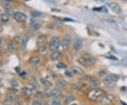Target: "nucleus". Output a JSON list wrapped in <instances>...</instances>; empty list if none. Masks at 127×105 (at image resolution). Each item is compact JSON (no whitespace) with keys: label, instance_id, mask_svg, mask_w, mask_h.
<instances>
[{"label":"nucleus","instance_id":"nucleus-46","mask_svg":"<svg viewBox=\"0 0 127 105\" xmlns=\"http://www.w3.org/2000/svg\"><path fill=\"white\" fill-rule=\"evenodd\" d=\"M95 1H99V0H95ZM102 1V0H101Z\"/></svg>","mask_w":127,"mask_h":105},{"label":"nucleus","instance_id":"nucleus-17","mask_svg":"<svg viewBox=\"0 0 127 105\" xmlns=\"http://www.w3.org/2000/svg\"><path fill=\"white\" fill-rule=\"evenodd\" d=\"M82 45H83V42H82V40H80V39H77V40H76L75 42H74L73 47H74V49L78 50V49H80L82 47Z\"/></svg>","mask_w":127,"mask_h":105},{"label":"nucleus","instance_id":"nucleus-38","mask_svg":"<svg viewBox=\"0 0 127 105\" xmlns=\"http://www.w3.org/2000/svg\"><path fill=\"white\" fill-rule=\"evenodd\" d=\"M107 58H109L110 59H112V60H117V59H116V57H114L113 56H107Z\"/></svg>","mask_w":127,"mask_h":105},{"label":"nucleus","instance_id":"nucleus-44","mask_svg":"<svg viewBox=\"0 0 127 105\" xmlns=\"http://www.w3.org/2000/svg\"><path fill=\"white\" fill-rule=\"evenodd\" d=\"M5 1H13V0H5Z\"/></svg>","mask_w":127,"mask_h":105},{"label":"nucleus","instance_id":"nucleus-11","mask_svg":"<svg viewBox=\"0 0 127 105\" xmlns=\"http://www.w3.org/2000/svg\"><path fill=\"white\" fill-rule=\"evenodd\" d=\"M109 7L111 9L114 13H119L121 12V8L119 5L116 2H111L109 4Z\"/></svg>","mask_w":127,"mask_h":105},{"label":"nucleus","instance_id":"nucleus-3","mask_svg":"<svg viewBox=\"0 0 127 105\" xmlns=\"http://www.w3.org/2000/svg\"><path fill=\"white\" fill-rule=\"evenodd\" d=\"M59 44H60L59 38L58 37H53L51 39L50 43H49L50 51L54 52V51L57 50L58 48L59 47Z\"/></svg>","mask_w":127,"mask_h":105},{"label":"nucleus","instance_id":"nucleus-5","mask_svg":"<svg viewBox=\"0 0 127 105\" xmlns=\"http://www.w3.org/2000/svg\"><path fill=\"white\" fill-rule=\"evenodd\" d=\"M13 18L17 23H24L27 20V16L22 12H15L13 15Z\"/></svg>","mask_w":127,"mask_h":105},{"label":"nucleus","instance_id":"nucleus-47","mask_svg":"<svg viewBox=\"0 0 127 105\" xmlns=\"http://www.w3.org/2000/svg\"><path fill=\"white\" fill-rule=\"evenodd\" d=\"M124 1H127V0H124Z\"/></svg>","mask_w":127,"mask_h":105},{"label":"nucleus","instance_id":"nucleus-32","mask_svg":"<svg viewBox=\"0 0 127 105\" xmlns=\"http://www.w3.org/2000/svg\"><path fill=\"white\" fill-rule=\"evenodd\" d=\"M39 52L41 54H45V53H46V49H45V47H39Z\"/></svg>","mask_w":127,"mask_h":105},{"label":"nucleus","instance_id":"nucleus-22","mask_svg":"<svg viewBox=\"0 0 127 105\" xmlns=\"http://www.w3.org/2000/svg\"><path fill=\"white\" fill-rule=\"evenodd\" d=\"M40 81L41 84H42L43 86L46 87H50L52 86V83L50 82L49 80L44 79V78H40Z\"/></svg>","mask_w":127,"mask_h":105},{"label":"nucleus","instance_id":"nucleus-33","mask_svg":"<svg viewBox=\"0 0 127 105\" xmlns=\"http://www.w3.org/2000/svg\"><path fill=\"white\" fill-rule=\"evenodd\" d=\"M19 40H20V37H19V36H16L13 38V42H14L15 44H17L18 42H19Z\"/></svg>","mask_w":127,"mask_h":105},{"label":"nucleus","instance_id":"nucleus-40","mask_svg":"<svg viewBox=\"0 0 127 105\" xmlns=\"http://www.w3.org/2000/svg\"><path fill=\"white\" fill-rule=\"evenodd\" d=\"M3 65H4V62H3V60H2L1 59H0V67L3 66Z\"/></svg>","mask_w":127,"mask_h":105},{"label":"nucleus","instance_id":"nucleus-10","mask_svg":"<svg viewBox=\"0 0 127 105\" xmlns=\"http://www.w3.org/2000/svg\"><path fill=\"white\" fill-rule=\"evenodd\" d=\"M47 42V36L45 35H41L37 38V45L38 47H44Z\"/></svg>","mask_w":127,"mask_h":105},{"label":"nucleus","instance_id":"nucleus-4","mask_svg":"<svg viewBox=\"0 0 127 105\" xmlns=\"http://www.w3.org/2000/svg\"><path fill=\"white\" fill-rule=\"evenodd\" d=\"M119 79V76L116 74H109L108 75H107L105 79L103 80V83L107 85L112 84L113 83H115Z\"/></svg>","mask_w":127,"mask_h":105},{"label":"nucleus","instance_id":"nucleus-27","mask_svg":"<svg viewBox=\"0 0 127 105\" xmlns=\"http://www.w3.org/2000/svg\"><path fill=\"white\" fill-rule=\"evenodd\" d=\"M6 98H8L9 99H10L12 102H13V101H15V100L16 99L17 96H16V95L14 93H9V95H7V97H6Z\"/></svg>","mask_w":127,"mask_h":105},{"label":"nucleus","instance_id":"nucleus-8","mask_svg":"<svg viewBox=\"0 0 127 105\" xmlns=\"http://www.w3.org/2000/svg\"><path fill=\"white\" fill-rule=\"evenodd\" d=\"M114 100V97L112 95H104V97L101 99V105H111Z\"/></svg>","mask_w":127,"mask_h":105},{"label":"nucleus","instance_id":"nucleus-13","mask_svg":"<svg viewBox=\"0 0 127 105\" xmlns=\"http://www.w3.org/2000/svg\"><path fill=\"white\" fill-rule=\"evenodd\" d=\"M62 94V90L59 88H54L52 90L50 91V93H49V97H53V98H56L58 97L59 95Z\"/></svg>","mask_w":127,"mask_h":105},{"label":"nucleus","instance_id":"nucleus-42","mask_svg":"<svg viewBox=\"0 0 127 105\" xmlns=\"http://www.w3.org/2000/svg\"><path fill=\"white\" fill-rule=\"evenodd\" d=\"M3 31V28H2V26H1V25H0V32Z\"/></svg>","mask_w":127,"mask_h":105},{"label":"nucleus","instance_id":"nucleus-12","mask_svg":"<svg viewBox=\"0 0 127 105\" xmlns=\"http://www.w3.org/2000/svg\"><path fill=\"white\" fill-rule=\"evenodd\" d=\"M71 73L76 75H83L84 74V71L82 68H81L80 67L78 66H73L71 68Z\"/></svg>","mask_w":127,"mask_h":105},{"label":"nucleus","instance_id":"nucleus-18","mask_svg":"<svg viewBox=\"0 0 127 105\" xmlns=\"http://www.w3.org/2000/svg\"><path fill=\"white\" fill-rule=\"evenodd\" d=\"M63 99L66 104H69V103H71V102L74 101V97L71 94H68V95H66L64 97Z\"/></svg>","mask_w":127,"mask_h":105},{"label":"nucleus","instance_id":"nucleus-15","mask_svg":"<svg viewBox=\"0 0 127 105\" xmlns=\"http://www.w3.org/2000/svg\"><path fill=\"white\" fill-rule=\"evenodd\" d=\"M62 58V54L60 52H54L51 54V59L52 61H58Z\"/></svg>","mask_w":127,"mask_h":105},{"label":"nucleus","instance_id":"nucleus-43","mask_svg":"<svg viewBox=\"0 0 127 105\" xmlns=\"http://www.w3.org/2000/svg\"><path fill=\"white\" fill-rule=\"evenodd\" d=\"M1 43H2V40H1V39L0 38V46L1 45Z\"/></svg>","mask_w":127,"mask_h":105},{"label":"nucleus","instance_id":"nucleus-1","mask_svg":"<svg viewBox=\"0 0 127 105\" xmlns=\"http://www.w3.org/2000/svg\"><path fill=\"white\" fill-rule=\"evenodd\" d=\"M105 95V93L98 88H94L91 90H90L87 95L88 98L93 102H96V101H99Z\"/></svg>","mask_w":127,"mask_h":105},{"label":"nucleus","instance_id":"nucleus-25","mask_svg":"<svg viewBox=\"0 0 127 105\" xmlns=\"http://www.w3.org/2000/svg\"><path fill=\"white\" fill-rule=\"evenodd\" d=\"M31 15L32 18H39V17H41L42 16V13L41 12L38 11H32L31 12Z\"/></svg>","mask_w":127,"mask_h":105},{"label":"nucleus","instance_id":"nucleus-6","mask_svg":"<svg viewBox=\"0 0 127 105\" xmlns=\"http://www.w3.org/2000/svg\"><path fill=\"white\" fill-rule=\"evenodd\" d=\"M71 42V37L69 35H65L62 39V47L64 51H68L70 47V44Z\"/></svg>","mask_w":127,"mask_h":105},{"label":"nucleus","instance_id":"nucleus-36","mask_svg":"<svg viewBox=\"0 0 127 105\" xmlns=\"http://www.w3.org/2000/svg\"><path fill=\"white\" fill-rule=\"evenodd\" d=\"M65 74H66V75H67V76H69V77H71V76L73 75V74H72L71 71H66L65 72Z\"/></svg>","mask_w":127,"mask_h":105},{"label":"nucleus","instance_id":"nucleus-23","mask_svg":"<svg viewBox=\"0 0 127 105\" xmlns=\"http://www.w3.org/2000/svg\"><path fill=\"white\" fill-rule=\"evenodd\" d=\"M30 84L32 86V87L34 89V90H38L40 87V85L38 84V83L37 82V80L35 79H31L30 80Z\"/></svg>","mask_w":127,"mask_h":105},{"label":"nucleus","instance_id":"nucleus-37","mask_svg":"<svg viewBox=\"0 0 127 105\" xmlns=\"http://www.w3.org/2000/svg\"><path fill=\"white\" fill-rule=\"evenodd\" d=\"M14 105H23V102L21 100H16L14 103Z\"/></svg>","mask_w":127,"mask_h":105},{"label":"nucleus","instance_id":"nucleus-29","mask_svg":"<svg viewBox=\"0 0 127 105\" xmlns=\"http://www.w3.org/2000/svg\"><path fill=\"white\" fill-rule=\"evenodd\" d=\"M12 103H13V102L10 99H9L8 98L5 99L3 101V105H12Z\"/></svg>","mask_w":127,"mask_h":105},{"label":"nucleus","instance_id":"nucleus-30","mask_svg":"<svg viewBox=\"0 0 127 105\" xmlns=\"http://www.w3.org/2000/svg\"><path fill=\"white\" fill-rule=\"evenodd\" d=\"M32 105H43V104H42L40 101H39L38 99H35V100L32 101Z\"/></svg>","mask_w":127,"mask_h":105},{"label":"nucleus","instance_id":"nucleus-7","mask_svg":"<svg viewBox=\"0 0 127 105\" xmlns=\"http://www.w3.org/2000/svg\"><path fill=\"white\" fill-rule=\"evenodd\" d=\"M85 80L88 81L90 85L93 87H97L99 85H100V82L97 79L95 78V77L93 76H90V75H86L83 78Z\"/></svg>","mask_w":127,"mask_h":105},{"label":"nucleus","instance_id":"nucleus-9","mask_svg":"<svg viewBox=\"0 0 127 105\" xmlns=\"http://www.w3.org/2000/svg\"><path fill=\"white\" fill-rule=\"evenodd\" d=\"M42 23H43V21L37 19L35 18H32L31 22V25L34 30H38L42 26Z\"/></svg>","mask_w":127,"mask_h":105},{"label":"nucleus","instance_id":"nucleus-26","mask_svg":"<svg viewBox=\"0 0 127 105\" xmlns=\"http://www.w3.org/2000/svg\"><path fill=\"white\" fill-rule=\"evenodd\" d=\"M0 19H1V21L2 23H6V22H8L9 20V17L8 15L3 13V14H1V16H0Z\"/></svg>","mask_w":127,"mask_h":105},{"label":"nucleus","instance_id":"nucleus-39","mask_svg":"<svg viewBox=\"0 0 127 105\" xmlns=\"http://www.w3.org/2000/svg\"><path fill=\"white\" fill-rule=\"evenodd\" d=\"M20 74V75H21V77H25V75H26V73L25 72H22V73H21Z\"/></svg>","mask_w":127,"mask_h":105},{"label":"nucleus","instance_id":"nucleus-41","mask_svg":"<svg viewBox=\"0 0 127 105\" xmlns=\"http://www.w3.org/2000/svg\"><path fill=\"white\" fill-rule=\"evenodd\" d=\"M16 71H17L19 74H20V68H19V67H16Z\"/></svg>","mask_w":127,"mask_h":105},{"label":"nucleus","instance_id":"nucleus-34","mask_svg":"<svg viewBox=\"0 0 127 105\" xmlns=\"http://www.w3.org/2000/svg\"><path fill=\"white\" fill-rule=\"evenodd\" d=\"M106 74H107V72H106L105 71H100L99 72V76H100V77H103L104 75H105Z\"/></svg>","mask_w":127,"mask_h":105},{"label":"nucleus","instance_id":"nucleus-20","mask_svg":"<svg viewBox=\"0 0 127 105\" xmlns=\"http://www.w3.org/2000/svg\"><path fill=\"white\" fill-rule=\"evenodd\" d=\"M7 47H8V50L11 53L15 52V51H16V46H15V43L13 42V41H11V42L8 43Z\"/></svg>","mask_w":127,"mask_h":105},{"label":"nucleus","instance_id":"nucleus-16","mask_svg":"<svg viewBox=\"0 0 127 105\" xmlns=\"http://www.w3.org/2000/svg\"><path fill=\"white\" fill-rule=\"evenodd\" d=\"M21 93L27 97H31L32 94V90L28 87H23L21 89Z\"/></svg>","mask_w":127,"mask_h":105},{"label":"nucleus","instance_id":"nucleus-35","mask_svg":"<svg viewBox=\"0 0 127 105\" xmlns=\"http://www.w3.org/2000/svg\"><path fill=\"white\" fill-rule=\"evenodd\" d=\"M43 94H42L41 92H38L37 93H36V97H38V98H42L43 97Z\"/></svg>","mask_w":127,"mask_h":105},{"label":"nucleus","instance_id":"nucleus-45","mask_svg":"<svg viewBox=\"0 0 127 105\" xmlns=\"http://www.w3.org/2000/svg\"><path fill=\"white\" fill-rule=\"evenodd\" d=\"M47 1H53L54 0H47Z\"/></svg>","mask_w":127,"mask_h":105},{"label":"nucleus","instance_id":"nucleus-24","mask_svg":"<svg viewBox=\"0 0 127 105\" xmlns=\"http://www.w3.org/2000/svg\"><path fill=\"white\" fill-rule=\"evenodd\" d=\"M83 84L80 82H76V83H74L73 84H71V87L73 90H80L83 87Z\"/></svg>","mask_w":127,"mask_h":105},{"label":"nucleus","instance_id":"nucleus-28","mask_svg":"<svg viewBox=\"0 0 127 105\" xmlns=\"http://www.w3.org/2000/svg\"><path fill=\"white\" fill-rule=\"evenodd\" d=\"M57 67L58 68H60V69H64V68H66V65L63 62H59L57 65Z\"/></svg>","mask_w":127,"mask_h":105},{"label":"nucleus","instance_id":"nucleus-21","mask_svg":"<svg viewBox=\"0 0 127 105\" xmlns=\"http://www.w3.org/2000/svg\"><path fill=\"white\" fill-rule=\"evenodd\" d=\"M28 42V37H25L22 39L21 40V47L22 50H25V48H26V46H27V44Z\"/></svg>","mask_w":127,"mask_h":105},{"label":"nucleus","instance_id":"nucleus-31","mask_svg":"<svg viewBox=\"0 0 127 105\" xmlns=\"http://www.w3.org/2000/svg\"><path fill=\"white\" fill-rule=\"evenodd\" d=\"M52 105H62L61 102H60L59 99H54V100L52 101Z\"/></svg>","mask_w":127,"mask_h":105},{"label":"nucleus","instance_id":"nucleus-14","mask_svg":"<svg viewBox=\"0 0 127 105\" xmlns=\"http://www.w3.org/2000/svg\"><path fill=\"white\" fill-rule=\"evenodd\" d=\"M57 85L59 87V88H62V89H65L68 87L69 85V83L64 80V79H60V80H58L56 83Z\"/></svg>","mask_w":127,"mask_h":105},{"label":"nucleus","instance_id":"nucleus-2","mask_svg":"<svg viewBox=\"0 0 127 105\" xmlns=\"http://www.w3.org/2000/svg\"><path fill=\"white\" fill-rule=\"evenodd\" d=\"M78 62L85 67H90L95 64L96 59L92 55H84L78 59Z\"/></svg>","mask_w":127,"mask_h":105},{"label":"nucleus","instance_id":"nucleus-19","mask_svg":"<svg viewBox=\"0 0 127 105\" xmlns=\"http://www.w3.org/2000/svg\"><path fill=\"white\" fill-rule=\"evenodd\" d=\"M29 62H30V63H31L32 65L37 66L40 62V59L38 56H32L30 59Z\"/></svg>","mask_w":127,"mask_h":105}]
</instances>
